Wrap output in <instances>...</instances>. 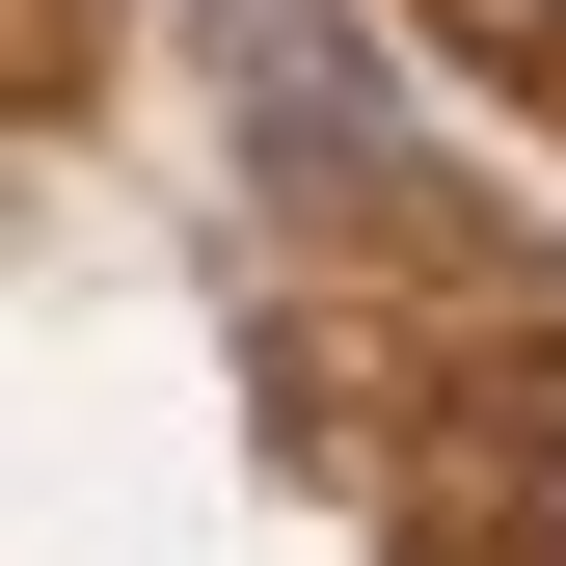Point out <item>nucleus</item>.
<instances>
[{
  "label": "nucleus",
  "mask_w": 566,
  "mask_h": 566,
  "mask_svg": "<svg viewBox=\"0 0 566 566\" xmlns=\"http://www.w3.org/2000/svg\"><path fill=\"white\" fill-rule=\"evenodd\" d=\"M243 135H270V163H324V189H378V163H405L378 28H350V0H243Z\"/></svg>",
  "instance_id": "nucleus-1"
},
{
  "label": "nucleus",
  "mask_w": 566,
  "mask_h": 566,
  "mask_svg": "<svg viewBox=\"0 0 566 566\" xmlns=\"http://www.w3.org/2000/svg\"><path fill=\"white\" fill-rule=\"evenodd\" d=\"M513 539H539V566H566V378H539V405H513Z\"/></svg>",
  "instance_id": "nucleus-2"
}]
</instances>
